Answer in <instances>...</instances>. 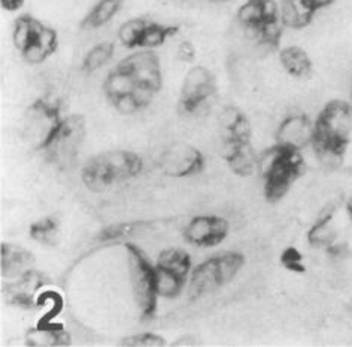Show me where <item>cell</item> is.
Here are the masks:
<instances>
[{
  "label": "cell",
  "mask_w": 352,
  "mask_h": 347,
  "mask_svg": "<svg viewBox=\"0 0 352 347\" xmlns=\"http://www.w3.org/2000/svg\"><path fill=\"white\" fill-rule=\"evenodd\" d=\"M144 168L142 158L126 150H112L88 159L82 168V181L90 191L102 192L111 186L133 179Z\"/></svg>",
  "instance_id": "cell-1"
},
{
  "label": "cell",
  "mask_w": 352,
  "mask_h": 347,
  "mask_svg": "<svg viewBox=\"0 0 352 347\" xmlns=\"http://www.w3.org/2000/svg\"><path fill=\"white\" fill-rule=\"evenodd\" d=\"M303 158L300 150L285 146H272L258 157L257 170L264 179L267 200L278 201L284 197L296 177L302 173Z\"/></svg>",
  "instance_id": "cell-2"
},
{
  "label": "cell",
  "mask_w": 352,
  "mask_h": 347,
  "mask_svg": "<svg viewBox=\"0 0 352 347\" xmlns=\"http://www.w3.org/2000/svg\"><path fill=\"white\" fill-rule=\"evenodd\" d=\"M352 133V108L343 100H333L322 108L315 122L312 145L315 149L345 153Z\"/></svg>",
  "instance_id": "cell-3"
},
{
  "label": "cell",
  "mask_w": 352,
  "mask_h": 347,
  "mask_svg": "<svg viewBox=\"0 0 352 347\" xmlns=\"http://www.w3.org/2000/svg\"><path fill=\"white\" fill-rule=\"evenodd\" d=\"M127 258L133 293L142 319H151L157 310L155 267L148 261L146 255L136 245L127 243Z\"/></svg>",
  "instance_id": "cell-4"
},
{
  "label": "cell",
  "mask_w": 352,
  "mask_h": 347,
  "mask_svg": "<svg viewBox=\"0 0 352 347\" xmlns=\"http://www.w3.org/2000/svg\"><path fill=\"white\" fill-rule=\"evenodd\" d=\"M85 137V122L82 117H69L61 120L57 133L50 140V144L43 148L50 158V161L58 168L74 167L79 149L82 146Z\"/></svg>",
  "instance_id": "cell-5"
},
{
  "label": "cell",
  "mask_w": 352,
  "mask_h": 347,
  "mask_svg": "<svg viewBox=\"0 0 352 347\" xmlns=\"http://www.w3.org/2000/svg\"><path fill=\"white\" fill-rule=\"evenodd\" d=\"M58 108L56 103L39 100L24 115L23 136L30 145L45 148L60 127Z\"/></svg>",
  "instance_id": "cell-6"
},
{
  "label": "cell",
  "mask_w": 352,
  "mask_h": 347,
  "mask_svg": "<svg viewBox=\"0 0 352 347\" xmlns=\"http://www.w3.org/2000/svg\"><path fill=\"white\" fill-rule=\"evenodd\" d=\"M158 164L166 176L181 179V177L195 176L204 170L205 157L192 145L186 142H176L163 150Z\"/></svg>",
  "instance_id": "cell-7"
},
{
  "label": "cell",
  "mask_w": 352,
  "mask_h": 347,
  "mask_svg": "<svg viewBox=\"0 0 352 347\" xmlns=\"http://www.w3.org/2000/svg\"><path fill=\"white\" fill-rule=\"evenodd\" d=\"M215 96V81L212 74L205 67H192L184 79L179 109L184 118L195 115L199 106Z\"/></svg>",
  "instance_id": "cell-8"
},
{
  "label": "cell",
  "mask_w": 352,
  "mask_h": 347,
  "mask_svg": "<svg viewBox=\"0 0 352 347\" xmlns=\"http://www.w3.org/2000/svg\"><path fill=\"white\" fill-rule=\"evenodd\" d=\"M314 133L315 126H312L309 118L302 112H296L287 115L279 122L276 128V140L280 146L302 150L314 142Z\"/></svg>",
  "instance_id": "cell-9"
},
{
  "label": "cell",
  "mask_w": 352,
  "mask_h": 347,
  "mask_svg": "<svg viewBox=\"0 0 352 347\" xmlns=\"http://www.w3.org/2000/svg\"><path fill=\"white\" fill-rule=\"evenodd\" d=\"M228 227V221L221 216H197L188 222L184 237L188 243L196 246H215L226 238Z\"/></svg>",
  "instance_id": "cell-10"
},
{
  "label": "cell",
  "mask_w": 352,
  "mask_h": 347,
  "mask_svg": "<svg viewBox=\"0 0 352 347\" xmlns=\"http://www.w3.org/2000/svg\"><path fill=\"white\" fill-rule=\"evenodd\" d=\"M135 78L138 85L148 87L154 91L162 88V67L160 60L151 51H140L124 58L118 65Z\"/></svg>",
  "instance_id": "cell-11"
},
{
  "label": "cell",
  "mask_w": 352,
  "mask_h": 347,
  "mask_svg": "<svg viewBox=\"0 0 352 347\" xmlns=\"http://www.w3.org/2000/svg\"><path fill=\"white\" fill-rule=\"evenodd\" d=\"M48 282L45 276L36 271H25L14 284H8L5 291L6 300L14 306L23 309H30L33 306V295L41 287Z\"/></svg>",
  "instance_id": "cell-12"
},
{
  "label": "cell",
  "mask_w": 352,
  "mask_h": 347,
  "mask_svg": "<svg viewBox=\"0 0 352 347\" xmlns=\"http://www.w3.org/2000/svg\"><path fill=\"white\" fill-rule=\"evenodd\" d=\"M224 280L219 270L218 258H210V260L201 262L191 276L190 292L191 295L197 298L205 295V293L214 292L219 287H223Z\"/></svg>",
  "instance_id": "cell-13"
},
{
  "label": "cell",
  "mask_w": 352,
  "mask_h": 347,
  "mask_svg": "<svg viewBox=\"0 0 352 347\" xmlns=\"http://www.w3.org/2000/svg\"><path fill=\"white\" fill-rule=\"evenodd\" d=\"M312 0H280V21L292 29H303L316 15Z\"/></svg>",
  "instance_id": "cell-14"
},
{
  "label": "cell",
  "mask_w": 352,
  "mask_h": 347,
  "mask_svg": "<svg viewBox=\"0 0 352 347\" xmlns=\"http://www.w3.org/2000/svg\"><path fill=\"white\" fill-rule=\"evenodd\" d=\"M276 16H279V11L275 0H248L237 12V23L245 27L258 29L264 21Z\"/></svg>",
  "instance_id": "cell-15"
},
{
  "label": "cell",
  "mask_w": 352,
  "mask_h": 347,
  "mask_svg": "<svg viewBox=\"0 0 352 347\" xmlns=\"http://www.w3.org/2000/svg\"><path fill=\"white\" fill-rule=\"evenodd\" d=\"M0 261H2V274L6 278H12V276H21L29 271L34 258L23 247L3 243Z\"/></svg>",
  "instance_id": "cell-16"
},
{
  "label": "cell",
  "mask_w": 352,
  "mask_h": 347,
  "mask_svg": "<svg viewBox=\"0 0 352 347\" xmlns=\"http://www.w3.org/2000/svg\"><path fill=\"white\" fill-rule=\"evenodd\" d=\"M336 210V204H327L316 216L314 227L311 228L307 238L314 247H329L336 238V230L331 225L333 213Z\"/></svg>",
  "instance_id": "cell-17"
},
{
  "label": "cell",
  "mask_w": 352,
  "mask_h": 347,
  "mask_svg": "<svg viewBox=\"0 0 352 347\" xmlns=\"http://www.w3.org/2000/svg\"><path fill=\"white\" fill-rule=\"evenodd\" d=\"M136 81L135 78L131 76L130 72H127L126 69H122L121 66H117L116 70L107 76L103 82V91L107 94L111 102L121 99V97L131 96L133 91L136 90Z\"/></svg>",
  "instance_id": "cell-18"
},
{
  "label": "cell",
  "mask_w": 352,
  "mask_h": 347,
  "mask_svg": "<svg viewBox=\"0 0 352 347\" xmlns=\"http://www.w3.org/2000/svg\"><path fill=\"white\" fill-rule=\"evenodd\" d=\"M226 159L233 173L241 177H248L257 170L258 157L255 155L250 142H242V144L237 145Z\"/></svg>",
  "instance_id": "cell-19"
},
{
  "label": "cell",
  "mask_w": 352,
  "mask_h": 347,
  "mask_svg": "<svg viewBox=\"0 0 352 347\" xmlns=\"http://www.w3.org/2000/svg\"><path fill=\"white\" fill-rule=\"evenodd\" d=\"M280 65L296 78H306L312 72V61L298 47H288L280 51Z\"/></svg>",
  "instance_id": "cell-20"
},
{
  "label": "cell",
  "mask_w": 352,
  "mask_h": 347,
  "mask_svg": "<svg viewBox=\"0 0 352 347\" xmlns=\"http://www.w3.org/2000/svg\"><path fill=\"white\" fill-rule=\"evenodd\" d=\"M157 267L187 279L191 260L186 251H181V249H166V251L158 255Z\"/></svg>",
  "instance_id": "cell-21"
},
{
  "label": "cell",
  "mask_w": 352,
  "mask_h": 347,
  "mask_svg": "<svg viewBox=\"0 0 352 347\" xmlns=\"http://www.w3.org/2000/svg\"><path fill=\"white\" fill-rule=\"evenodd\" d=\"M186 280L181 278V276L175 274L172 271H167L160 269V267L155 265V288L158 297L163 298H175L178 297L184 284H186Z\"/></svg>",
  "instance_id": "cell-22"
},
{
  "label": "cell",
  "mask_w": 352,
  "mask_h": 347,
  "mask_svg": "<svg viewBox=\"0 0 352 347\" xmlns=\"http://www.w3.org/2000/svg\"><path fill=\"white\" fill-rule=\"evenodd\" d=\"M43 29V25L36 20L30 19V16H21L16 20L15 29H14V43L21 52L29 45L36 41L38 34Z\"/></svg>",
  "instance_id": "cell-23"
},
{
  "label": "cell",
  "mask_w": 352,
  "mask_h": 347,
  "mask_svg": "<svg viewBox=\"0 0 352 347\" xmlns=\"http://www.w3.org/2000/svg\"><path fill=\"white\" fill-rule=\"evenodd\" d=\"M121 0H100L84 21V29H98L111 21L120 10Z\"/></svg>",
  "instance_id": "cell-24"
},
{
  "label": "cell",
  "mask_w": 352,
  "mask_h": 347,
  "mask_svg": "<svg viewBox=\"0 0 352 347\" xmlns=\"http://www.w3.org/2000/svg\"><path fill=\"white\" fill-rule=\"evenodd\" d=\"M113 56V43L100 42L87 52L82 61V69L87 74H93L102 69Z\"/></svg>",
  "instance_id": "cell-25"
},
{
  "label": "cell",
  "mask_w": 352,
  "mask_h": 347,
  "mask_svg": "<svg viewBox=\"0 0 352 347\" xmlns=\"http://www.w3.org/2000/svg\"><path fill=\"white\" fill-rule=\"evenodd\" d=\"M176 32H178V27H173V25L148 24L144 34H142V38H140L139 47H142V48L160 47L166 42L167 38H172Z\"/></svg>",
  "instance_id": "cell-26"
},
{
  "label": "cell",
  "mask_w": 352,
  "mask_h": 347,
  "mask_svg": "<svg viewBox=\"0 0 352 347\" xmlns=\"http://www.w3.org/2000/svg\"><path fill=\"white\" fill-rule=\"evenodd\" d=\"M146 25L148 24L144 20H130L122 24L118 32V38L122 45L126 48L139 47L140 38H142Z\"/></svg>",
  "instance_id": "cell-27"
},
{
  "label": "cell",
  "mask_w": 352,
  "mask_h": 347,
  "mask_svg": "<svg viewBox=\"0 0 352 347\" xmlns=\"http://www.w3.org/2000/svg\"><path fill=\"white\" fill-rule=\"evenodd\" d=\"M57 222L52 218H43L30 227V237L43 245H52L57 238Z\"/></svg>",
  "instance_id": "cell-28"
},
{
  "label": "cell",
  "mask_w": 352,
  "mask_h": 347,
  "mask_svg": "<svg viewBox=\"0 0 352 347\" xmlns=\"http://www.w3.org/2000/svg\"><path fill=\"white\" fill-rule=\"evenodd\" d=\"M124 346H164L166 342L160 335H155L151 333H145V334H139V335H131L129 338H126L122 342Z\"/></svg>",
  "instance_id": "cell-29"
},
{
  "label": "cell",
  "mask_w": 352,
  "mask_h": 347,
  "mask_svg": "<svg viewBox=\"0 0 352 347\" xmlns=\"http://www.w3.org/2000/svg\"><path fill=\"white\" fill-rule=\"evenodd\" d=\"M280 261L287 267L289 271L294 273H303L305 265L302 264V255L298 254L294 247H288L284 251L283 256H280Z\"/></svg>",
  "instance_id": "cell-30"
},
{
  "label": "cell",
  "mask_w": 352,
  "mask_h": 347,
  "mask_svg": "<svg viewBox=\"0 0 352 347\" xmlns=\"http://www.w3.org/2000/svg\"><path fill=\"white\" fill-rule=\"evenodd\" d=\"M36 42L39 43V45L45 49L48 52V56H51L52 52L56 51L57 48V33L52 30V29H48V27H43L41 30V33L38 34L36 38Z\"/></svg>",
  "instance_id": "cell-31"
},
{
  "label": "cell",
  "mask_w": 352,
  "mask_h": 347,
  "mask_svg": "<svg viewBox=\"0 0 352 347\" xmlns=\"http://www.w3.org/2000/svg\"><path fill=\"white\" fill-rule=\"evenodd\" d=\"M23 57L28 60L29 63L38 65V63H42V61L48 57V52L43 49L36 41H34L32 45H29L23 51Z\"/></svg>",
  "instance_id": "cell-32"
},
{
  "label": "cell",
  "mask_w": 352,
  "mask_h": 347,
  "mask_svg": "<svg viewBox=\"0 0 352 347\" xmlns=\"http://www.w3.org/2000/svg\"><path fill=\"white\" fill-rule=\"evenodd\" d=\"M113 108H116L120 113L122 115H133L138 111H140L139 104L136 103V100L133 99V96H126V97H121V99H117L112 102Z\"/></svg>",
  "instance_id": "cell-33"
},
{
  "label": "cell",
  "mask_w": 352,
  "mask_h": 347,
  "mask_svg": "<svg viewBox=\"0 0 352 347\" xmlns=\"http://www.w3.org/2000/svg\"><path fill=\"white\" fill-rule=\"evenodd\" d=\"M196 57V49L195 45H192L191 42L186 41V42H181L179 47H178V58L182 61H192Z\"/></svg>",
  "instance_id": "cell-34"
},
{
  "label": "cell",
  "mask_w": 352,
  "mask_h": 347,
  "mask_svg": "<svg viewBox=\"0 0 352 347\" xmlns=\"http://www.w3.org/2000/svg\"><path fill=\"white\" fill-rule=\"evenodd\" d=\"M24 0H2V6L6 11H16L23 6Z\"/></svg>",
  "instance_id": "cell-35"
},
{
  "label": "cell",
  "mask_w": 352,
  "mask_h": 347,
  "mask_svg": "<svg viewBox=\"0 0 352 347\" xmlns=\"http://www.w3.org/2000/svg\"><path fill=\"white\" fill-rule=\"evenodd\" d=\"M336 2V0H312V3L316 6V10H322V8H327L331 3Z\"/></svg>",
  "instance_id": "cell-36"
},
{
  "label": "cell",
  "mask_w": 352,
  "mask_h": 347,
  "mask_svg": "<svg viewBox=\"0 0 352 347\" xmlns=\"http://www.w3.org/2000/svg\"><path fill=\"white\" fill-rule=\"evenodd\" d=\"M348 212H349V215L352 218V197L348 200Z\"/></svg>",
  "instance_id": "cell-37"
},
{
  "label": "cell",
  "mask_w": 352,
  "mask_h": 347,
  "mask_svg": "<svg viewBox=\"0 0 352 347\" xmlns=\"http://www.w3.org/2000/svg\"><path fill=\"white\" fill-rule=\"evenodd\" d=\"M209 2H224V0H209Z\"/></svg>",
  "instance_id": "cell-38"
},
{
  "label": "cell",
  "mask_w": 352,
  "mask_h": 347,
  "mask_svg": "<svg viewBox=\"0 0 352 347\" xmlns=\"http://www.w3.org/2000/svg\"><path fill=\"white\" fill-rule=\"evenodd\" d=\"M351 99H352V90H351Z\"/></svg>",
  "instance_id": "cell-39"
}]
</instances>
